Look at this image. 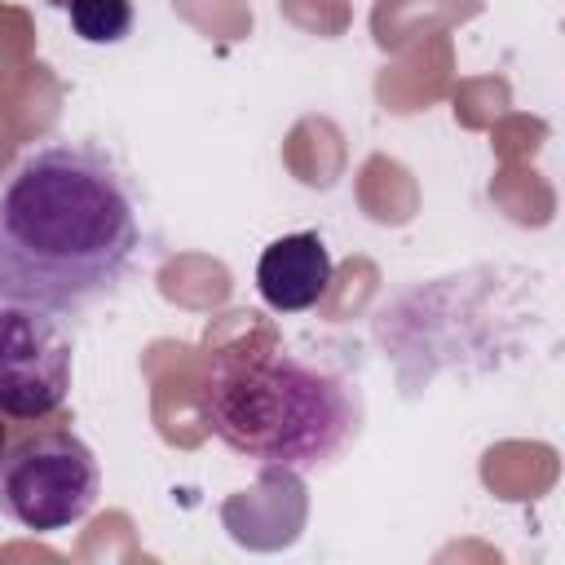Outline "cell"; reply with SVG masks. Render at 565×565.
<instances>
[{
  "label": "cell",
  "mask_w": 565,
  "mask_h": 565,
  "mask_svg": "<svg viewBox=\"0 0 565 565\" xmlns=\"http://www.w3.org/2000/svg\"><path fill=\"white\" fill-rule=\"evenodd\" d=\"M137 252V199L106 150L49 141L0 177L4 305L84 313L128 278Z\"/></svg>",
  "instance_id": "6da1fadb"
},
{
  "label": "cell",
  "mask_w": 565,
  "mask_h": 565,
  "mask_svg": "<svg viewBox=\"0 0 565 565\" xmlns=\"http://www.w3.org/2000/svg\"><path fill=\"white\" fill-rule=\"evenodd\" d=\"M207 428L265 472L327 468L362 424L358 388L282 349H225L203 388Z\"/></svg>",
  "instance_id": "7a4b0ae2"
},
{
  "label": "cell",
  "mask_w": 565,
  "mask_h": 565,
  "mask_svg": "<svg viewBox=\"0 0 565 565\" xmlns=\"http://www.w3.org/2000/svg\"><path fill=\"white\" fill-rule=\"evenodd\" d=\"M102 494V468L71 428H40L4 441L0 455V516L22 530L57 534L79 525Z\"/></svg>",
  "instance_id": "3957f363"
},
{
  "label": "cell",
  "mask_w": 565,
  "mask_h": 565,
  "mask_svg": "<svg viewBox=\"0 0 565 565\" xmlns=\"http://www.w3.org/2000/svg\"><path fill=\"white\" fill-rule=\"evenodd\" d=\"M71 393V340L53 313L0 300V415L49 419Z\"/></svg>",
  "instance_id": "277c9868"
},
{
  "label": "cell",
  "mask_w": 565,
  "mask_h": 565,
  "mask_svg": "<svg viewBox=\"0 0 565 565\" xmlns=\"http://www.w3.org/2000/svg\"><path fill=\"white\" fill-rule=\"evenodd\" d=\"M327 282H331V252L313 230L274 238L256 260V291L278 313L313 309Z\"/></svg>",
  "instance_id": "5b68a950"
},
{
  "label": "cell",
  "mask_w": 565,
  "mask_h": 565,
  "mask_svg": "<svg viewBox=\"0 0 565 565\" xmlns=\"http://www.w3.org/2000/svg\"><path fill=\"white\" fill-rule=\"evenodd\" d=\"M132 26V0H71V31L84 44H119Z\"/></svg>",
  "instance_id": "8992f818"
},
{
  "label": "cell",
  "mask_w": 565,
  "mask_h": 565,
  "mask_svg": "<svg viewBox=\"0 0 565 565\" xmlns=\"http://www.w3.org/2000/svg\"><path fill=\"white\" fill-rule=\"evenodd\" d=\"M0 455H4V415H0Z\"/></svg>",
  "instance_id": "52a82bcc"
}]
</instances>
